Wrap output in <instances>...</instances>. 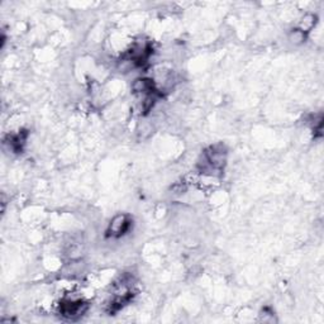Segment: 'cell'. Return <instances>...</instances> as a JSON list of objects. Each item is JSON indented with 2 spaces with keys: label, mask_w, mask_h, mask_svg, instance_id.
I'll return each mask as SVG.
<instances>
[{
  "label": "cell",
  "mask_w": 324,
  "mask_h": 324,
  "mask_svg": "<svg viewBox=\"0 0 324 324\" xmlns=\"http://www.w3.org/2000/svg\"><path fill=\"white\" fill-rule=\"evenodd\" d=\"M87 309V304L82 302H71V300H66L60 304V312L62 317L68 318V319L75 320L79 317H81Z\"/></svg>",
  "instance_id": "cell-1"
},
{
  "label": "cell",
  "mask_w": 324,
  "mask_h": 324,
  "mask_svg": "<svg viewBox=\"0 0 324 324\" xmlns=\"http://www.w3.org/2000/svg\"><path fill=\"white\" fill-rule=\"evenodd\" d=\"M131 220L128 219L125 215H117L114 219L110 222L109 225V236H114V237H119V236L124 235L128 230H129Z\"/></svg>",
  "instance_id": "cell-2"
},
{
  "label": "cell",
  "mask_w": 324,
  "mask_h": 324,
  "mask_svg": "<svg viewBox=\"0 0 324 324\" xmlns=\"http://www.w3.org/2000/svg\"><path fill=\"white\" fill-rule=\"evenodd\" d=\"M133 90L136 92H142V94H155V84L151 79H137L133 82Z\"/></svg>",
  "instance_id": "cell-3"
},
{
  "label": "cell",
  "mask_w": 324,
  "mask_h": 324,
  "mask_svg": "<svg viewBox=\"0 0 324 324\" xmlns=\"http://www.w3.org/2000/svg\"><path fill=\"white\" fill-rule=\"evenodd\" d=\"M290 40L295 43H302L305 40V33L300 29L293 30L291 35H290Z\"/></svg>",
  "instance_id": "cell-4"
}]
</instances>
